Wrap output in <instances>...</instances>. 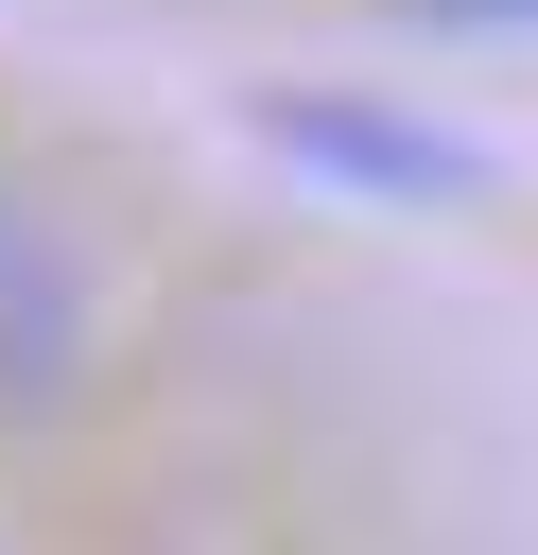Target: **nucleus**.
<instances>
[{"instance_id": "obj_1", "label": "nucleus", "mask_w": 538, "mask_h": 555, "mask_svg": "<svg viewBox=\"0 0 538 555\" xmlns=\"http://www.w3.org/2000/svg\"><path fill=\"white\" fill-rule=\"evenodd\" d=\"M260 139H278V156H312L330 191H382V208H469V191H486V139L399 121V104H330V87H278V104H260Z\"/></svg>"}, {"instance_id": "obj_2", "label": "nucleus", "mask_w": 538, "mask_h": 555, "mask_svg": "<svg viewBox=\"0 0 538 555\" xmlns=\"http://www.w3.org/2000/svg\"><path fill=\"white\" fill-rule=\"evenodd\" d=\"M399 17H469V35H503V17H538V0H399Z\"/></svg>"}]
</instances>
